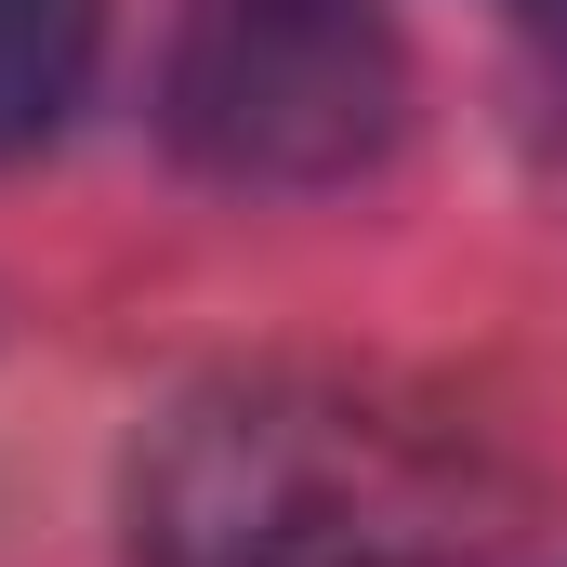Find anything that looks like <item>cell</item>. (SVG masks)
Wrapping results in <instances>:
<instances>
[{"label":"cell","mask_w":567,"mask_h":567,"mask_svg":"<svg viewBox=\"0 0 567 567\" xmlns=\"http://www.w3.org/2000/svg\"><path fill=\"white\" fill-rule=\"evenodd\" d=\"M488 542V462L435 410L251 370L185 396L133 462L145 567H449Z\"/></svg>","instance_id":"1"},{"label":"cell","mask_w":567,"mask_h":567,"mask_svg":"<svg viewBox=\"0 0 567 567\" xmlns=\"http://www.w3.org/2000/svg\"><path fill=\"white\" fill-rule=\"evenodd\" d=\"M396 93L370 0H198L172 40V145L225 185H343L383 158Z\"/></svg>","instance_id":"2"},{"label":"cell","mask_w":567,"mask_h":567,"mask_svg":"<svg viewBox=\"0 0 567 567\" xmlns=\"http://www.w3.org/2000/svg\"><path fill=\"white\" fill-rule=\"evenodd\" d=\"M106 53V0H0V158L40 145Z\"/></svg>","instance_id":"3"}]
</instances>
